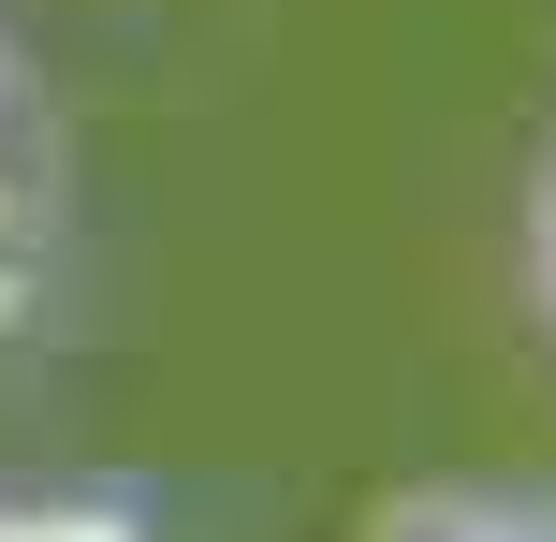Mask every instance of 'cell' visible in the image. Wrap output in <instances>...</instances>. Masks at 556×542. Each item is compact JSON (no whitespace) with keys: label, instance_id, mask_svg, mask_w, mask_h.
Segmentation results:
<instances>
[{"label":"cell","instance_id":"obj_1","mask_svg":"<svg viewBox=\"0 0 556 542\" xmlns=\"http://www.w3.org/2000/svg\"><path fill=\"white\" fill-rule=\"evenodd\" d=\"M381 542H556V499H498V484H454V499H395Z\"/></svg>","mask_w":556,"mask_h":542},{"label":"cell","instance_id":"obj_2","mask_svg":"<svg viewBox=\"0 0 556 542\" xmlns=\"http://www.w3.org/2000/svg\"><path fill=\"white\" fill-rule=\"evenodd\" d=\"M528 308H542V338H556V147H542V176H528Z\"/></svg>","mask_w":556,"mask_h":542}]
</instances>
